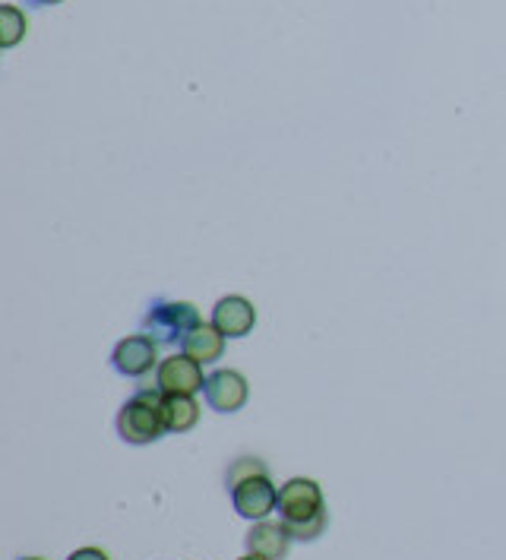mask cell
<instances>
[{"mask_svg":"<svg viewBox=\"0 0 506 560\" xmlns=\"http://www.w3.org/2000/svg\"><path fill=\"white\" fill-rule=\"evenodd\" d=\"M120 441L133 446H146L165 434V418H162V393L155 386H143L133 399L123 402L118 412Z\"/></svg>","mask_w":506,"mask_h":560,"instance_id":"cell-1","label":"cell"},{"mask_svg":"<svg viewBox=\"0 0 506 560\" xmlns=\"http://www.w3.org/2000/svg\"><path fill=\"white\" fill-rule=\"evenodd\" d=\"M200 324V311L190 301H155L143 317V332L158 346H180L184 336Z\"/></svg>","mask_w":506,"mask_h":560,"instance_id":"cell-2","label":"cell"},{"mask_svg":"<svg viewBox=\"0 0 506 560\" xmlns=\"http://www.w3.org/2000/svg\"><path fill=\"white\" fill-rule=\"evenodd\" d=\"M155 389L162 396H193L200 389H207L203 377V364L193 361L190 354H172L155 368Z\"/></svg>","mask_w":506,"mask_h":560,"instance_id":"cell-3","label":"cell"},{"mask_svg":"<svg viewBox=\"0 0 506 560\" xmlns=\"http://www.w3.org/2000/svg\"><path fill=\"white\" fill-rule=\"evenodd\" d=\"M323 488L314 478H289L279 488V516L282 523H301L323 513Z\"/></svg>","mask_w":506,"mask_h":560,"instance_id":"cell-4","label":"cell"},{"mask_svg":"<svg viewBox=\"0 0 506 560\" xmlns=\"http://www.w3.org/2000/svg\"><path fill=\"white\" fill-rule=\"evenodd\" d=\"M111 364L120 377H146L152 374L162 361H158V342L146 336V332H137V336H127L120 339L111 352Z\"/></svg>","mask_w":506,"mask_h":560,"instance_id":"cell-5","label":"cell"},{"mask_svg":"<svg viewBox=\"0 0 506 560\" xmlns=\"http://www.w3.org/2000/svg\"><path fill=\"white\" fill-rule=\"evenodd\" d=\"M232 503L238 510V516L260 523L267 520L272 510H279V491L269 481V475H257V478H244L232 488Z\"/></svg>","mask_w":506,"mask_h":560,"instance_id":"cell-6","label":"cell"},{"mask_svg":"<svg viewBox=\"0 0 506 560\" xmlns=\"http://www.w3.org/2000/svg\"><path fill=\"white\" fill-rule=\"evenodd\" d=\"M203 393H207L209 409L232 415L247 406L250 386H247L244 374H238V371H212L207 377V389Z\"/></svg>","mask_w":506,"mask_h":560,"instance_id":"cell-7","label":"cell"},{"mask_svg":"<svg viewBox=\"0 0 506 560\" xmlns=\"http://www.w3.org/2000/svg\"><path fill=\"white\" fill-rule=\"evenodd\" d=\"M212 326L225 336V339H240L257 326V307L244 295L219 298L212 307Z\"/></svg>","mask_w":506,"mask_h":560,"instance_id":"cell-8","label":"cell"},{"mask_svg":"<svg viewBox=\"0 0 506 560\" xmlns=\"http://www.w3.org/2000/svg\"><path fill=\"white\" fill-rule=\"evenodd\" d=\"M247 555H257L263 560H285L289 555V545H292V535L285 529V523H269L260 520L254 523V529L247 532Z\"/></svg>","mask_w":506,"mask_h":560,"instance_id":"cell-9","label":"cell"},{"mask_svg":"<svg viewBox=\"0 0 506 560\" xmlns=\"http://www.w3.org/2000/svg\"><path fill=\"white\" fill-rule=\"evenodd\" d=\"M180 352L190 354V358L200 361V364H215V361L222 358V352H225V336H222L212 324L193 326V329L184 336Z\"/></svg>","mask_w":506,"mask_h":560,"instance_id":"cell-10","label":"cell"},{"mask_svg":"<svg viewBox=\"0 0 506 560\" xmlns=\"http://www.w3.org/2000/svg\"><path fill=\"white\" fill-rule=\"evenodd\" d=\"M162 418L168 434H187L200 421V402L193 396H162Z\"/></svg>","mask_w":506,"mask_h":560,"instance_id":"cell-11","label":"cell"},{"mask_svg":"<svg viewBox=\"0 0 506 560\" xmlns=\"http://www.w3.org/2000/svg\"><path fill=\"white\" fill-rule=\"evenodd\" d=\"M30 32V20L20 7L3 3L0 7V48H16Z\"/></svg>","mask_w":506,"mask_h":560,"instance_id":"cell-12","label":"cell"},{"mask_svg":"<svg viewBox=\"0 0 506 560\" xmlns=\"http://www.w3.org/2000/svg\"><path fill=\"white\" fill-rule=\"evenodd\" d=\"M329 516L327 510L323 513H317V516H310V520H301V523H285V529L292 535V541H317L323 529H327Z\"/></svg>","mask_w":506,"mask_h":560,"instance_id":"cell-13","label":"cell"},{"mask_svg":"<svg viewBox=\"0 0 506 560\" xmlns=\"http://www.w3.org/2000/svg\"><path fill=\"white\" fill-rule=\"evenodd\" d=\"M257 475H269L267 463L263 459H254V456H240L228 466V488H235L244 478H257Z\"/></svg>","mask_w":506,"mask_h":560,"instance_id":"cell-14","label":"cell"},{"mask_svg":"<svg viewBox=\"0 0 506 560\" xmlns=\"http://www.w3.org/2000/svg\"><path fill=\"white\" fill-rule=\"evenodd\" d=\"M67 560H111L102 548H80V551H73Z\"/></svg>","mask_w":506,"mask_h":560,"instance_id":"cell-15","label":"cell"},{"mask_svg":"<svg viewBox=\"0 0 506 560\" xmlns=\"http://www.w3.org/2000/svg\"><path fill=\"white\" fill-rule=\"evenodd\" d=\"M32 7H55V3H63V0H30Z\"/></svg>","mask_w":506,"mask_h":560,"instance_id":"cell-16","label":"cell"},{"mask_svg":"<svg viewBox=\"0 0 506 560\" xmlns=\"http://www.w3.org/2000/svg\"><path fill=\"white\" fill-rule=\"evenodd\" d=\"M240 560H263V558H257V555H247V558H240Z\"/></svg>","mask_w":506,"mask_h":560,"instance_id":"cell-17","label":"cell"},{"mask_svg":"<svg viewBox=\"0 0 506 560\" xmlns=\"http://www.w3.org/2000/svg\"><path fill=\"white\" fill-rule=\"evenodd\" d=\"M23 560H42V558H23Z\"/></svg>","mask_w":506,"mask_h":560,"instance_id":"cell-18","label":"cell"}]
</instances>
